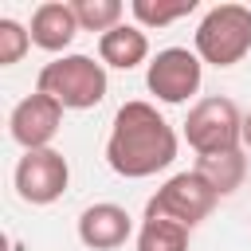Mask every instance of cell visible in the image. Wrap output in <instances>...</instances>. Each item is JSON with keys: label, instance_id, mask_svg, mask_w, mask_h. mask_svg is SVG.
Listing matches in <instances>:
<instances>
[{"label": "cell", "instance_id": "2e32d148", "mask_svg": "<svg viewBox=\"0 0 251 251\" xmlns=\"http://www.w3.org/2000/svg\"><path fill=\"white\" fill-rule=\"evenodd\" d=\"M31 47V31L20 20H0V67H16Z\"/></svg>", "mask_w": 251, "mask_h": 251}, {"label": "cell", "instance_id": "8992f818", "mask_svg": "<svg viewBox=\"0 0 251 251\" xmlns=\"http://www.w3.org/2000/svg\"><path fill=\"white\" fill-rule=\"evenodd\" d=\"M12 184H16V196L31 208H47L55 204L67 184H71V165L59 149H31L16 161V173H12Z\"/></svg>", "mask_w": 251, "mask_h": 251}, {"label": "cell", "instance_id": "52a82bcc", "mask_svg": "<svg viewBox=\"0 0 251 251\" xmlns=\"http://www.w3.org/2000/svg\"><path fill=\"white\" fill-rule=\"evenodd\" d=\"M200 78H204V63L188 47H165V51H157L149 59V71H145L149 94H157V102H165V106L188 102L200 90Z\"/></svg>", "mask_w": 251, "mask_h": 251}, {"label": "cell", "instance_id": "5b68a950", "mask_svg": "<svg viewBox=\"0 0 251 251\" xmlns=\"http://www.w3.org/2000/svg\"><path fill=\"white\" fill-rule=\"evenodd\" d=\"M220 204V196H216V188L196 173V169H188V173H173L149 200H145V216L149 220H173V224H180V227H196V224H204L208 216H212V208Z\"/></svg>", "mask_w": 251, "mask_h": 251}, {"label": "cell", "instance_id": "8fae6325", "mask_svg": "<svg viewBox=\"0 0 251 251\" xmlns=\"http://www.w3.org/2000/svg\"><path fill=\"white\" fill-rule=\"evenodd\" d=\"M149 59V35L137 24H118L114 31L98 35V63L114 71H133Z\"/></svg>", "mask_w": 251, "mask_h": 251}, {"label": "cell", "instance_id": "5bb4252c", "mask_svg": "<svg viewBox=\"0 0 251 251\" xmlns=\"http://www.w3.org/2000/svg\"><path fill=\"white\" fill-rule=\"evenodd\" d=\"M71 8H75V16H78V27H82V31L106 35V31H114L118 24H126V20H122V16H126V4H122V0H75Z\"/></svg>", "mask_w": 251, "mask_h": 251}, {"label": "cell", "instance_id": "277c9868", "mask_svg": "<svg viewBox=\"0 0 251 251\" xmlns=\"http://www.w3.org/2000/svg\"><path fill=\"white\" fill-rule=\"evenodd\" d=\"M184 141L196 149V157L239 149L243 145V114H239V106L231 98H224V94L200 98L184 118Z\"/></svg>", "mask_w": 251, "mask_h": 251}, {"label": "cell", "instance_id": "7c38bea8", "mask_svg": "<svg viewBox=\"0 0 251 251\" xmlns=\"http://www.w3.org/2000/svg\"><path fill=\"white\" fill-rule=\"evenodd\" d=\"M196 173L216 188V196H231V192L247 180V157H243V149L212 153V157H196Z\"/></svg>", "mask_w": 251, "mask_h": 251}, {"label": "cell", "instance_id": "9a60e30c", "mask_svg": "<svg viewBox=\"0 0 251 251\" xmlns=\"http://www.w3.org/2000/svg\"><path fill=\"white\" fill-rule=\"evenodd\" d=\"M129 12L137 20V27H169V24L184 20V16H192L196 0H169V4L165 0H133Z\"/></svg>", "mask_w": 251, "mask_h": 251}, {"label": "cell", "instance_id": "9c48e42d", "mask_svg": "<svg viewBox=\"0 0 251 251\" xmlns=\"http://www.w3.org/2000/svg\"><path fill=\"white\" fill-rule=\"evenodd\" d=\"M129 235H133V220L122 204L98 200V204L82 208V216H78V239L90 251H118Z\"/></svg>", "mask_w": 251, "mask_h": 251}, {"label": "cell", "instance_id": "ba28073f", "mask_svg": "<svg viewBox=\"0 0 251 251\" xmlns=\"http://www.w3.org/2000/svg\"><path fill=\"white\" fill-rule=\"evenodd\" d=\"M59 126H63V106H59L55 98L39 94V90L27 94V98H20V102L12 106V114H8V133H12V141H16L24 153H31V149H51Z\"/></svg>", "mask_w": 251, "mask_h": 251}, {"label": "cell", "instance_id": "4fadbf2b", "mask_svg": "<svg viewBox=\"0 0 251 251\" xmlns=\"http://www.w3.org/2000/svg\"><path fill=\"white\" fill-rule=\"evenodd\" d=\"M137 251H188V227H180L173 220H149V216H141Z\"/></svg>", "mask_w": 251, "mask_h": 251}, {"label": "cell", "instance_id": "3957f363", "mask_svg": "<svg viewBox=\"0 0 251 251\" xmlns=\"http://www.w3.org/2000/svg\"><path fill=\"white\" fill-rule=\"evenodd\" d=\"M192 51L200 63L212 67H235L251 51V8L247 4H216L204 12L192 35Z\"/></svg>", "mask_w": 251, "mask_h": 251}, {"label": "cell", "instance_id": "30bf717a", "mask_svg": "<svg viewBox=\"0 0 251 251\" xmlns=\"http://www.w3.org/2000/svg\"><path fill=\"white\" fill-rule=\"evenodd\" d=\"M27 31H31V43H35L39 51H51V55L59 59V51H67L71 39H75L82 27H78V16H75L71 4H63V0H43V4L31 12Z\"/></svg>", "mask_w": 251, "mask_h": 251}, {"label": "cell", "instance_id": "7a4b0ae2", "mask_svg": "<svg viewBox=\"0 0 251 251\" xmlns=\"http://www.w3.org/2000/svg\"><path fill=\"white\" fill-rule=\"evenodd\" d=\"M106 67L94 63L90 55H59L35 78V90L55 98L63 110H94L106 98Z\"/></svg>", "mask_w": 251, "mask_h": 251}, {"label": "cell", "instance_id": "6da1fadb", "mask_svg": "<svg viewBox=\"0 0 251 251\" xmlns=\"http://www.w3.org/2000/svg\"><path fill=\"white\" fill-rule=\"evenodd\" d=\"M176 129L157 114L153 102H122L106 137V165L126 176V180H145L157 176L161 169H169L176 161Z\"/></svg>", "mask_w": 251, "mask_h": 251}, {"label": "cell", "instance_id": "e0dca14e", "mask_svg": "<svg viewBox=\"0 0 251 251\" xmlns=\"http://www.w3.org/2000/svg\"><path fill=\"white\" fill-rule=\"evenodd\" d=\"M243 149H251V110L243 114Z\"/></svg>", "mask_w": 251, "mask_h": 251}]
</instances>
